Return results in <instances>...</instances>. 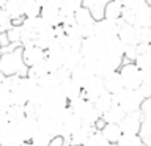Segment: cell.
I'll return each mask as SVG.
<instances>
[{
    "mask_svg": "<svg viewBox=\"0 0 151 146\" xmlns=\"http://www.w3.org/2000/svg\"><path fill=\"white\" fill-rule=\"evenodd\" d=\"M24 47H17L11 52H3L2 60H0V71L5 75H21V77H27L28 74V66L24 61L22 57Z\"/></svg>",
    "mask_w": 151,
    "mask_h": 146,
    "instance_id": "obj_1",
    "label": "cell"
},
{
    "mask_svg": "<svg viewBox=\"0 0 151 146\" xmlns=\"http://www.w3.org/2000/svg\"><path fill=\"white\" fill-rule=\"evenodd\" d=\"M145 99L137 89H129L124 88L121 93L113 94V104H118L126 113H134L142 110Z\"/></svg>",
    "mask_w": 151,
    "mask_h": 146,
    "instance_id": "obj_2",
    "label": "cell"
},
{
    "mask_svg": "<svg viewBox=\"0 0 151 146\" xmlns=\"http://www.w3.org/2000/svg\"><path fill=\"white\" fill-rule=\"evenodd\" d=\"M36 88H38V80L36 79H32V77H28V75L27 77H22L21 83L11 91L13 104H16V105H25V104L30 101L32 94Z\"/></svg>",
    "mask_w": 151,
    "mask_h": 146,
    "instance_id": "obj_3",
    "label": "cell"
},
{
    "mask_svg": "<svg viewBox=\"0 0 151 146\" xmlns=\"http://www.w3.org/2000/svg\"><path fill=\"white\" fill-rule=\"evenodd\" d=\"M80 52H82L83 58H91V60H99L101 57L107 54L106 49V41H102L101 38L96 35L83 38L82 46H80Z\"/></svg>",
    "mask_w": 151,
    "mask_h": 146,
    "instance_id": "obj_4",
    "label": "cell"
},
{
    "mask_svg": "<svg viewBox=\"0 0 151 146\" xmlns=\"http://www.w3.org/2000/svg\"><path fill=\"white\" fill-rule=\"evenodd\" d=\"M121 74L123 83H124V88L129 89H137L142 85V71L140 68L135 64V61H123L121 68L118 69Z\"/></svg>",
    "mask_w": 151,
    "mask_h": 146,
    "instance_id": "obj_5",
    "label": "cell"
},
{
    "mask_svg": "<svg viewBox=\"0 0 151 146\" xmlns=\"http://www.w3.org/2000/svg\"><path fill=\"white\" fill-rule=\"evenodd\" d=\"M123 24V19H118V21H110V19H101V21H96L94 24V35L98 38H101L102 41H109L113 36H118V31H120V27Z\"/></svg>",
    "mask_w": 151,
    "mask_h": 146,
    "instance_id": "obj_6",
    "label": "cell"
},
{
    "mask_svg": "<svg viewBox=\"0 0 151 146\" xmlns=\"http://www.w3.org/2000/svg\"><path fill=\"white\" fill-rule=\"evenodd\" d=\"M142 124H143V112L139 110L134 113H126V116L120 122V127L126 135H139L142 132Z\"/></svg>",
    "mask_w": 151,
    "mask_h": 146,
    "instance_id": "obj_7",
    "label": "cell"
},
{
    "mask_svg": "<svg viewBox=\"0 0 151 146\" xmlns=\"http://www.w3.org/2000/svg\"><path fill=\"white\" fill-rule=\"evenodd\" d=\"M123 61L124 60H120V58H115V57H110L109 54H106L104 57L98 60L96 63V75H101V77H107L109 74L115 72L121 68Z\"/></svg>",
    "mask_w": 151,
    "mask_h": 146,
    "instance_id": "obj_8",
    "label": "cell"
},
{
    "mask_svg": "<svg viewBox=\"0 0 151 146\" xmlns=\"http://www.w3.org/2000/svg\"><path fill=\"white\" fill-rule=\"evenodd\" d=\"M104 89H106V87H104V77H101V75H94V77L83 87L82 96L87 99V101L94 104L96 99L102 94Z\"/></svg>",
    "mask_w": 151,
    "mask_h": 146,
    "instance_id": "obj_9",
    "label": "cell"
},
{
    "mask_svg": "<svg viewBox=\"0 0 151 146\" xmlns=\"http://www.w3.org/2000/svg\"><path fill=\"white\" fill-rule=\"evenodd\" d=\"M25 141L17 134L16 126L6 124L0 126V145L2 146H22Z\"/></svg>",
    "mask_w": 151,
    "mask_h": 146,
    "instance_id": "obj_10",
    "label": "cell"
},
{
    "mask_svg": "<svg viewBox=\"0 0 151 146\" xmlns=\"http://www.w3.org/2000/svg\"><path fill=\"white\" fill-rule=\"evenodd\" d=\"M40 127V122H38V116H25L24 120L16 126L17 134L21 135V138L24 141H30L35 135V132Z\"/></svg>",
    "mask_w": 151,
    "mask_h": 146,
    "instance_id": "obj_11",
    "label": "cell"
},
{
    "mask_svg": "<svg viewBox=\"0 0 151 146\" xmlns=\"http://www.w3.org/2000/svg\"><path fill=\"white\" fill-rule=\"evenodd\" d=\"M22 57H24L25 64L30 68V66H35L38 63H41V61H44L47 58V52L44 49H41L40 46L32 44V46H25V47H24Z\"/></svg>",
    "mask_w": 151,
    "mask_h": 146,
    "instance_id": "obj_12",
    "label": "cell"
},
{
    "mask_svg": "<svg viewBox=\"0 0 151 146\" xmlns=\"http://www.w3.org/2000/svg\"><path fill=\"white\" fill-rule=\"evenodd\" d=\"M118 36H120V39L124 42L126 46L139 44V28L135 25H131V24H126L124 21H123L121 27H120Z\"/></svg>",
    "mask_w": 151,
    "mask_h": 146,
    "instance_id": "obj_13",
    "label": "cell"
},
{
    "mask_svg": "<svg viewBox=\"0 0 151 146\" xmlns=\"http://www.w3.org/2000/svg\"><path fill=\"white\" fill-rule=\"evenodd\" d=\"M83 61V55L80 49L77 47H66L65 50V57H63V66L68 68L69 71H73L76 66H79Z\"/></svg>",
    "mask_w": 151,
    "mask_h": 146,
    "instance_id": "obj_14",
    "label": "cell"
},
{
    "mask_svg": "<svg viewBox=\"0 0 151 146\" xmlns=\"http://www.w3.org/2000/svg\"><path fill=\"white\" fill-rule=\"evenodd\" d=\"M104 87L110 94H118L124 89V83H123L121 74L120 71H115V72L109 74L107 77H104Z\"/></svg>",
    "mask_w": 151,
    "mask_h": 146,
    "instance_id": "obj_15",
    "label": "cell"
},
{
    "mask_svg": "<svg viewBox=\"0 0 151 146\" xmlns=\"http://www.w3.org/2000/svg\"><path fill=\"white\" fill-rule=\"evenodd\" d=\"M124 47H126V44L120 39V36H113L106 42L107 54L110 57H115V58H120V60H124Z\"/></svg>",
    "mask_w": 151,
    "mask_h": 146,
    "instance_id": "obj_16",
    "label": "cell"
},
{
    "mask_svg": "<svg viewBox=\"0 0 151 146\" xmlns=\"http://www.w3.org/2000/svg\"><path fill=\"white\" fill-rule=\"evenodd\" d=\"M41 17L44 19L46 22H49L52 27H57L61 24V13L60 8L52 6V5H44L41 9Z\"/></svg>",
    "mask_w": 151,
    "mask_h": 146,
    "instance_id": "obj_17",
    "label": "cell"
},
{
    "mask_svg": "<svg viewBox=\"0 0 151 146\" xmlns=\"http://www.w3.org/2000/svg\"><path fill=\"white\" fill-rule=\"evenodd\" d=\"M93 132H96V127L94 126H87V124H83L80 129H77L74 132L73 135H71V145H85L88 141L90 138V135L93 134Z\"/></svg>",
    "mask_w": 151,
    "mask_h": 146,
    "instance_id": "obj_18",
    "label": "cell"
},
{
    "mask_svg": "<svg viewBox=\"0 0 151 146\" xmlns=\"http://www.w3.org/2000/svg\"><path fill=\"white\" fill-rule=\"evenodd\" d=\"M68 107H69L77 116H80V118L83 120V116L87 115V113L91 110L94 105H93V102L87 101V99L82 96V97H79V99H74V101H69V105H68Z\"/></svg>",
    "mask_w": 151,
    "mask_h": 146,
    "instance_id": "obj_19",
    "label": "cell"
},
{
    "mask_svg": "<svg viewBox=\"0 0 151 146\" xmlns=\"http://www.w3.org/2000/svg\"><path fill=\"white\" fill-rule=\"evenodd\" d=\"M109 2L110 0H83V6H87L91 11L96 21H101V19H104V9Z\"/></svg>",
    "mask_w": 151,
    "mask_h": 146,
    "instance_id": "obj_20",
    "label": "cell"
},
{
    "mask_svg": "<svg viewBox=\"0 0 151 146\" xmlns=\"http://www.w3.org/2000/svg\"><path fill=\"white\" fill-rule=\"evenodd\" d=\"M123 11H124V5L121 2L110 0V2L106 5V9H104V17L110 19V21H118V19H121Z\"/></svg>",
    "mask_w": 151,
    "mask_h": 146,
    "instance_id": "obj_21",
    "label": "cell"
},
{
    "mask_svg": "<svg viewBox=\"0 0 151 146\" xmlns=\"http://www.w3.org/2000/svg\"><path fill=\"white\" fill-rule=\"evenodd\" d=\"M135 11V21H134V25L137 28L140 27H150V19H151V6L148 3H145L143 6L134 9Z\"/></svg>",
    "mask_w": 151,
    "mask_h": 146,
    "instance_id": "obj_22",
    "label": "cell"
},
{
    "mask_svg": "<svg viewBox=\"0 0 151 146\" xmlns=\"http://www.w3.org/2000/svg\"><path fill=\"white\" fill-rule=\"evenodd\" d=\"M60 87H61V89H63V93L66 94L68 101H74V99L82 97L83 88H80L73 79H69V80H66V82H63V83L60 85Z\"/></svg>",
    "mask_w": 151,
    "mask_h": 146,
    "instance_id": "obj_23",
    "label": "cell"
},
{
    "mask_svg": "<svg viewBox=\"0 0 151 146\" xmlns=\"http://www.w3.org/2000/svg\"><path fill=\"white\" fill-rule=\"evenodd\" d=\"M101 132H102V135L107 138L109 143H118L120 138L123 137V130H121L120 124H115V122H107Z\"/></svg>",
    "mask_w": 151,
    "mask_h": 146,
    "instance_id": "obj_24",
    "label": "cell"
},
{
    "mask_svg": "<svg viewBox=\"0 0 151 146\" xmlns=\"http://www.w3.org/2000/svg\"><path fill=\"white\" fill-rule=\"evenodd\" d=\"M124 116H126V112L123 110L118 104H113V105L102 115V118H104L106 122H115V124H120Z\"/></svg>",
    "mask_w": 151,
    "mask_h": 146,
    "instance_id": "obj_25",
    "label": "cell"
},
{
    "mask_svg": "<svg viewBox=\"0 0 151 146\" xmlns=\"http://www.w3.org/2000/svg\"><path fill=\"white\" fill-rule=\"evenodd\" d=\"M93 105H94V108H96L99 113H101V115H104V113H106L109 108L113 105V94H110L107 89H104L102 94L96 99V102H94Z\"/></svg>",
    "mask_w": 151,
    "mask_h": 146,
    "instance_id": "obj_26",
    "label": "cell"
},
{
    "mask_svg": "<svg viewBox=\"0 0 151 146\" xmlns=\"http://www.w3.org/2000/svg\"><path fill=\"white\" fill-rule=\"evenodd\" d=\"M6 113H8L9 124H13V126H17L19 122L27 116L25 115V105H16V104H13V105L8 108Z\"/></svg>",
    "mask_w": 151,
    "mask_h": 146,
    "instance_id": "obj_27",
    "label": "cell"
},
{
    "mask_svg": "<svg viewBox=\"0 0 151 146\" xmlns=\"http://www.w3.org/2000/svg\"><path fill=\"white\" fill-rule=\"evenodd\" d=\"M5 9H6V13L9 14V17L13 19H17V17H24L25 14H24V2H17V0H6V3H5Z\"/></svg>",
    "mask_w": 151,
    "mask_h": 146,
    "instance_id": "obj_28",
    "label": "cell"
},
{
    "mask_svg": "<svg viewBox=\"0 0 151 146\" xmlns=\"http://www.w3.org/2000/svg\"><path fill=\"white\" fill-rule=\"evenodd\" d=\"M76 22H77L80 27H85V25H90V24H94L96 19L93 17L91 11H90L87 6H82L76 11Z\"/></svg>",
    "mask_w": 151,
    "mask_h": 146,
    "instance_id": "obj_29",
    "label": "cell"
},
{
    "mask_svg": "<svg viewBox=\"0 0 151 146\" xmlns=\"http://www.w3.org/2000/svg\"><path fill=\"white\" fill-rule=\"evenodd\" d=\"M52 137L47 130L41 129V127H38V130L35 132V135H33V138L30 140L33 146H49L50 141H52Z\"/></svg>",
    "mask_w": 151,
    "mask_h": 146,
    "instance_id": "obj_30",
    "label": "cell"
},
{
    "mask_svg": "<svg viewBox=\"0 0 151 146\" xmlns=\"http://www.w3.org/2000/svg\"><path fill=\"white\" fill-rule=\"evenodd\" d=\"M38 85L42 87L44 89H47V91H50V89L60 87V80H58L55 72H49V74H46L44 77H41L40 80H38Z\"/></svg>",
    "mask_w": 151,
    "mask_h": 146,
    "instance_id": "obj_31",
    "label": "cell"
},
{
    "mask_svg": "<svg viewBox=\"0 0 151 146\" xmlns=\"http://www.w3.org/2000/svg\"><path fill=\"white\" fill-rule=\"evenodd\" d=\"M46 74H49V68H47V61H41V63H38L35 66H30L28 68V77H32V79H36V80H40L41 77H44Z\"/></svg>",
    "mask_w": 151,
    "mask_h": 146,
    "instance_id": "obj_32",
    "label": "cell"
},
{
    "mask_svg": "<svg viewBox=\"0 0 151 146\" xmlns=\"http://www.w3.org/2000/svg\"><path fill=\"white\" fill-rule=\"evenodd\" d=\"M41 9H42V6L36 2V0H25V2H24V14H25V17L41 16Z\"/></svg>",
    "mask_w": 151,
    "mask_h": 146,
    "instance_id": "obj_33",
    "label": "cell"
},
{
    "mask_svg": "<svg viewBox=\"0 0 151 146\" xmlns=\"http://www.w3.org/2000/svg\"><path fill=\"white\" fill-rule=\"evenodd\" d=\"M83 6V0H65L63 5L60 8L61 16H66V14H76L79 8Z\"/></svg>",
    "mask_w": 151,
    "mask_h": 146,
    "instance_id": "obj_34",
    "label": "cell"
},
{
    "mask_svg": "<svg viewBox=\"0 0 151 146\" xmlns=\"http://www.w3.org/2000/svg\"><path fill=\"white\" fill-rule=\"evenodd\" d=\"M47 94H49V91L38 85V88L33 91V94H32V97H30L28 102H32L33 105H36V107H41V105H44V104L47 102Z\"/></svg>",
    "mask_w": 151,
    "mask_h": 146,
    "instance_id": "obj_35",
    "label": "cell"
},
{
    "mask_svg": "<svg viewBox=\"0 0 151 146\" xmlns=\"http://www.w3.org/2000/svg\"><path fill=\"white\" fill-rule=\"evenodd\" d=\"M120 146H145V141L142 138V135H126L123 134V137L118 141Z\"/></svg>",
    "mask_w": 151,
    "mask_h": 146,
    "instance_id": "obj_36",
    "label": "cell"
},
{
    "mask_svg": "<svg viewBox=\"0 0 151 146\" xmlns=\"http://www.w3.org/2000/svg\"><path fill=\"white\" fill-rule=\"evenodd\" d=\"M11 105H13L11 91L0 85V112H8V108Z\"/></svg>",
    "mask_w": 151,
    "mask_h": 146,
    "instance_id": "obj_37",
    "label": "cell"
},
{
    "mask_svg": "<svg viewBox=\"0 0 151 146\" xmlns=\"http://www.w3.org/2000/svg\"><path fill=\"white\" fill-rule=\"evenodd\" d=\"M109 145H110V143H109L107 138L102 135V132H101V130L93 132V134L90 135L88 141L85 143V146H109Z\"/></svg>",
    "mask_w": 151,
    "mask_h": 146,
    "instance_id": "obj_38",
    "label": "cell"
},
{
    "mask_svg": "<svg viewBox=\"0 0 151 146\" xmlns=\"http://www.w3.org/2000/svg\"><path fill=\"white\" fill-rule=\"evenodd\" d=\"M8 38H9V42H16V44H21L22 41V25L17 27V25H13L11 28H8ZM22 46V44H21Z\"/></svg>",
    "mask_w": 151,
    "mask_h": 146,
    "instance_id": "obj_39",
    "label": "cell"
},
{
    "mask_svg": "<svg viewBox=\"0 0 151 146\" xmlns=\"http://www.w3.org/2000/svg\"><path fill=\"white\" fill-rule=\"evenodd\" d=\"M21 80H22V77L21 75H17V74H14V75H6L5 77V80L0 85H2L3 88H6V89H9V91H13L14 88L17 87L19 83H21Z\"/></svg>",
    "mask_w": 151,
    "mask_h": 146,
    "instance_id": "obj_40",
    "label": "cell"
},
{
    "mask_svg": "<svg viewBox=\"0 0 151 146\" xmlns=\"http://www.w3.org/2000/svg\"><path fill=\"white\" fill-rule=\"evenodd\" d=\"M101 116H102L101 113H99L96 108L93 107L91 110H90L87 115L83 116V120H82V121H83V124H87V126H94V124H96V121H98Z\"/></svg>",
    "mask_w": 151,
    "mask_h": 146,
    "instance_id": "obj_41",
    "label": "cell"
},
{
    "mask_svg": "<svg viewBox=\"0 0 151 146\" xmlns=\"http://www.w3.org/2000/svg\"><path fill=\"white\" fill-rule=\"evenodd\" d=\"M47 68H49V72H57L61 66H63V58H57V57H47Z\"/></svg>",
    "mask_w": 151,
    "mask_h": 146,
    "instance_id": "obj_42",
    "label": "cell"
},
{
    "mask_svg": "<svg viewBox=\"0 0 151 146\" xmlns=\"http://www.w3.org/2000/svg\"><path fill=\"white\" fill-rule=\"evenodd\" d=\"M139 57L137 52V44H131L124 47V60L126 61H135V58Z\"/></svg>",
    "mask_w": 151,
    "mask_h": 146,
    "instance_id": "obj_43",
    "label": "cell"
},
{
    "mask_svg": "<svg viewBox=\"0 0 151 146\" xmlns=\"http://www.w3.org/2000/svg\"><path fill=\"white\" fill-rule=\"evenodd\" d=\"M139 42H150L151 44V27L139 28Z\"/></svg>",
    "mask_w": 151,
    "mask_h": 146,
    "instance_id": "obj_44",
    "label": "cell"
},
{
    "mask_svg": "<svg viewBox=\"0 0 151 146\" xmlns=\"http://www.w3.org/2000/svg\"><path fill=\"white\" fill-rule=\"evenodd\" d=\"M71 72H73V71H69L68 68H65V66H61V68L57 71L55 74H57V77H58V80H60V85L71 79Z\"/></svg>",
    "mask_w": 151,
    "mask_h": 146,
    "instance_id": "obj_45",
    "label": "cell"
},
{
    "mask_svg": "<svg viewBox=\"0 0 151 146\" xmlns=\"http://www.w3.org/2000/svg\"><path fill=\"white\" fill-rule=\"evenodd\" d=\"M124 5V8H129V9H137L140 6H143L146 3V0H123L121 2Z\"/></svg>",
    "mask_w": 151,
    "mask_h": 146,
    "instance_id": "obj_46",
    "label": "cell"
},
{
    "mask_svg": "<svg viewBox=\"0 0 151 146\" xmlns=\"http://www.w3.org/2000/svg\"><path fill=\"white\" fill-rule=\"evenodd\" d=\"M137 91H139L140 94H142V97L145 99H151V85H148V83H142L139 88H137Z\"/></svg>",
    "mask_w": 151,
    "mask_h": 146,
    "instance_id": "obj_47",
    "label": "cell"
},
{
    "mask_svg": "<svg viewBox=\"0 0 151 146\" xmlns=\"http://www.w3.org/2000/svg\"><path fill=\"white\" fill-rule=\"evenodd\" d=\"M140 71H142V83L151 85V69L145 68V69H140Z\"/></svg>",
    "mask_w": 151,
    "mask_h": 146,
    "instance_id": "obj_48",
    "label": "cell"
},
{
    "mask_svg": "<svg viewBox=\"0 0 151 146\" xmlns=\"http://www.w3.org/2000/svg\"><path fill=\"white\" fill-rule=\"evenodd\" d=\"M9 44H11V42H9V38H8V31L6 30L0 31V46H2V49L9 46Z\"/></svg>",
    "mask_w": 151,
    "mask_h": 146,
    "instance_id": "obj_49",
    "label": "cell"
},
{
    "mask_svg": "<svg viewBox=\"0 0 151 146\" xmlns=\"http://www.w3.org/2000/svg\"><path fill=\"white\" fill-rule=\"evenodd\" d=\"M49 146H65V137H61V135L54 137Z\"/></svg>",
    "mask_w": 151,
    "mask_h": 146,
    "instance_id": "obj_50",
    "label": "cell"
},
{
    "mask_svg": "<svg viewBox=\"0 0 151 146\" xmlns=\"http://www.w3.org/2000/svg\"><path fill=\"white\" fill-rule=\"evenodd\" d=\"M6 124H9L8 113L6 112H0V126H6Z\"/></svg>",
    "mask_w": 151,
    "mask_h": 146,
    "instance_id": "obj_51",
    "label": "cell"
},
{
    "mask_svg": "<svg viewBox=\"0 0 151 146\" xmlns=\"http://www.w3.org/2000/svg\"><path fill=\"white\" fill-rule=\"evenodd\" d=\"M106 124H107V122L104 121V118L101 116V118H99V120L96 121V124H94V127H96V130H102V129H104V126H106Z\"/></svg>",
    "mask_w": 151,
    "mask_h": 146,
    "instance_id": "obj_52",
    "label": "cell"
},
{
    "mask_svg": "<svg viewBox=\"0 0 151 146\" xmlns=\"http://www.w3.org/2000/svg\"><path fill=\"white\" fill-rule=\"evenodd\" d=\"M65 0H49L47 5H52V6H57V8H61V5H63Z\"/></svg>",
    "mask_w": 151,
    "mask_h": 146,
    "instance_id": "obj_53",
    "label": "cell"
},
{
    "mask_svg": "<svg viewBox=\"0 0 151 146\" xmlns=\"http://www.w3.org/2000/svg\"><path fill=\"white\" fill-rule=\"evenodd\" d=\"M146 68L151 69V52H150V54H146Z\"/></svg>",
    "mask_w": 151,
    "mask_h": 146,
    "instance_id": "obj_54",
    "label": "cell"
},
{
    "mask_svg": "<svg viewBox=\"0 0 151 146\" xmlns=\"http://www.w3.org/2000/svg\"><path fill=\"white\" fill-rule=\"evenodd\" d=\"M38 3L41 5V6H44V5H47V2H49V0H36Z\"/></svg>",
    "mask_w": 151,
    "mask_h": 146,
    "instance_id": "obj_55",
    "label": "cell"
},
{
    "mask_svg": "<svg viewBox=\"0 0 151 146\" xmlns=\"http://www.w3.org/2000/svg\"><path fill=\"white\" fill-rule=\"evenodd\" d=\"M5 77H6V75H5V74L2 72V71H0V83H2L3 80H5Z\"/></svg>",
    "mask_w": 151,
    "mask_h": 146,
    "instance_id": "obj_56",
    "label": "cell"
},
{
    "mask_svg": "<svg viewBox=\"0 0 151 146\" xmlns=\"http://www.w3.org/2000/svg\"><path fill=\"white\" fill-rule=\"evenodd\" d=\"M22 146H33V145H32V141H25V143H24Z\"/></svg>",
    "mask_w": 151,
    "mask_h": 146,
    "instance_id": "obj_57",
    "label": "cell"
},
{
    "mask_svg": "<svg viewBox=\"0 0 151 146\" xmlns=\"http://www.w3.org/2000/svg\"><path fill=\"white\" fill-rule=\"evenodd\" d=\"M2 55H3V50H2V47H0V60H2Z\"/></svg>",
    "mask_w": 151,
    "mask_h": 146,
    "instance_id": "obj_58",
    "label": "cell"
},
{
    "mask_svg": "<svg viewBox=\"0 0 151 146\" xmlns=\"http://www.w3.org/2000/svg\"><path fill=\"white\" fill-rule=\"evenodd\" d=\"M146 3H148V5H150V6H151V0H146Z\"/></svg>",
    "mask_w": 151,
    "mask_h": 146,
    "instance_id": "obj_59",
    "label": "cell"
},
{
    "mask_svg": "<svg viewBox=\"0 0 151 146\" xmlns=\"http://www.w3.org/2000/svg\"><path fill=\"white\" fill-rule=\"evenodd\" d=\"M71 146H85V145H71Z\"/></svg>",
    "mask_w": 151,
    "mask_h": 146,
    "instance_id": "obj_60",
    "label": "cell"
},
{
    "mask_svg": "<svg viewBox=\"0 0 151 146\" xmlns=\"http://www.w3.org/2000/svg\"><path fill=\"white\" fill-rule=\"evenodd\" d=\"M150 27H151V19H150Z\"/></svg>",
    "mask_w": 151,
    "mask_h": 146,
    "instance_id": "obj_61",
    "label": "cell"
},
{
    "mask_svg": "<svg viewBox=\"0 0 151 146\" xmlns=\"http://www.w3.org/2000/svg\"><path fill=\"white\" fill-rule=\"evenodd\" d=\"M116 2H123V0H116Z\"/></svg>",
    "mask_w": 151,
    "mask_h": 146,
    "instance_id": "obj_62",
    "label": "cell"
},
{
    "mask_svg": "<svg viewBox=\"0 0 151 146\" xmlns=\"http://www.w3.org/2000/svg\"><path fill=\"white\" fill-rule=\"evenodd\" d=\"M0 146H2V145H0Z\"/></svg>",
    "mask_w": 151,
    "mask_h": 146,
    "instance_id": "obj_63",
    "label": "cell"
}]
</instances>
